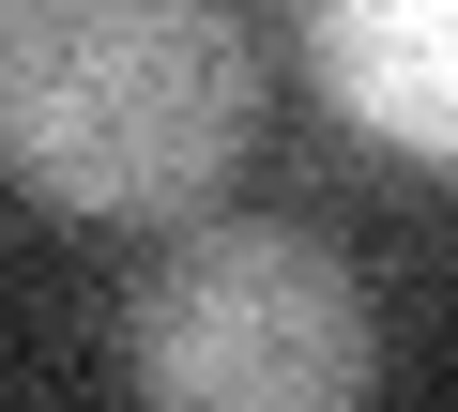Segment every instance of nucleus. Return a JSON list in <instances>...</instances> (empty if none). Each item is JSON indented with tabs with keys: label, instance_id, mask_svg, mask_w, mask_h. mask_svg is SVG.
<instances>
[{
	"label": "nucleus",
	"instance_id": "obj_1",
	"mask_svg": "<svg viewBox=\"0 0 458 412\" xmlns=\"http://www.w3.org/2000/svg\"><path fill=\"white\" fill-rule=\"evenodd\" d=\"M245 153L229 0H0V168L47 214H199Z\"/></svg>",
	"mask_w": 458,
	"mask_h": 412
},
{
	"label": "nucleus",
	"instance_id": "obj_2",
	"mask_svg": "<svg viewBox=\"0 0 458 412\" xmlns=\"http://www.w3.org/2000/svg\"><path fill=\"white\" fill-rule=\"evenodd\" d=\"M123 351L168 412H336V397H367V290L336 245L229 214L138 275Z\"/></svg>",
	"mask_w": 458,
	"mask_h": 412
},
{
	"label": "nucleus",
	"instance_id": "obj_3",
	"mask_svg": "<svg viewBox=\"0 0 458 412\" xmlns=\"http://www.w3.org/2000/svg\"><path fill=\"white\" fill-rule=\"evenodd\" d=\"M306 62L367 138L458 168V0H306Z\"/></svg>",
	"mask_w": 458,
	"mask_h": 412
}]
</instances>
